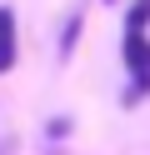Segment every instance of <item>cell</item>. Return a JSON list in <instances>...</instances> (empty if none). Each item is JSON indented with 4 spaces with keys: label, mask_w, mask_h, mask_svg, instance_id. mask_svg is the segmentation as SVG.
<instances>
[{
    "label": "cell",
    "mask_w": 150,
    "mask_h": 155,
    "mask_svg": "<svg viewBox=\"0 0 150 155\" xmlns=\"http://www.w3.org/2000/svg\"><path fill=\"white\" fill-rule=\"evenodd\" d=\"M145 20H150V0H135V5H130V35H140V30H145Z\"/></svg>",
    "instance_id": "3"
},
{
    "label": "cell",
    "mask_w": 150,
    "mask_h": 155,
    "mask_svg": "<svg viewBox=\"0 0 150 155\" xmlns=\"http://www.w3.org/2000/svg\"><path fill=\"white\" fill-rule=\"evenodd\" d=\"M125 65L135 70V80L150 75V40L145 35H125Z\"/></svg>",
    "instance_id": "1"
},
{
    "label": "cell",
    "mask_w": 150,
    "mask_h": 155,
    "mask_svg": "<svg viewBox=\"0 0 150 155\" xmlns=\"http://www.w3.org/2000/svg\"><path fill=\"white\" fill-rule=\"evenodd\" d=\"M15 65V15L0 10V75Z\"/></svg>",
    "instance_id": "2"
}]
</instances>
